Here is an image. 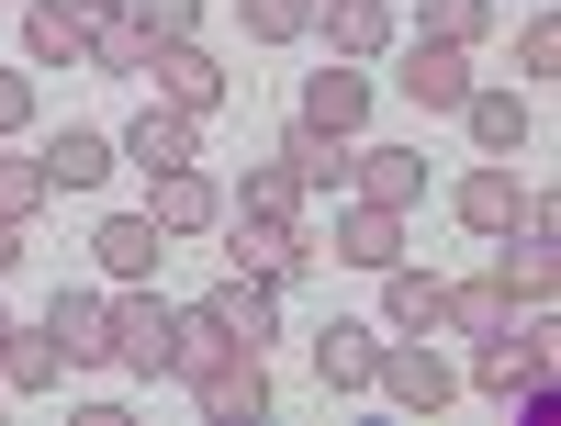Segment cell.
Here are the masks:
<instances>
[{
	"label": "cell",
	"mask_w": 561,
	"mask_h": 426,
	"mask_svg": "<svg viewBox=\"0 0 561 426\" xmlns=\"http://www.w3.org/2000/svg\"><path fill=\"white\" fill-rule=\"evenodd\" d=\"M472 382L494 404L550 415V325H494V337H472Z\"/></svg>",
	"instance_id": "cell-1"
},
{
	"label": "cell",
	"mask_w": 561,
	"mask_h": 426,
	"mask_svg": "<svg viewBox=\"0 0 561 426\" xmlns=\"http://www.w3.org/2000/svg\"><path fill=\"white\" fill-rule=\"evenodd\" d=\"M169 337H180V303L158 292V280H124L113 292V370H169Z\"/></svg>",
	"instance_id": "cell-2"
},
{
	"label": "cell",
	"mask_w": 561,
	"mask_h": 426,
	"mask_svg": "<svg viewBox=\"0 0 561 426\" xmlns=\"http://www.w3.org/2000/svg\"><path fill=\"white\" fill-rule=\"evenodd\" d=\"M147 224H158V235H214V224H225V180H214L203 158L147 169Z\"/></svg>",
	"instance_id": "cell-3"
},
{
	"label": "cell",
	"mask_w": 561,
	"mask_h": 426,
	"mask_svg": "<svg viewBox=\"0 0 561 426\" xmlns=\"http://www.w3.org/2000/svg\"><path fill=\"white\" fill-rule=\"evenodd\" d=\"M370 393H393L404 415H438V404L460 393V370H449L427 337H382V359H370Z\"/></svg>",
	"instance_id": "cell-4"
},
{
	"label": "cell",
	"mask_w": 561,
	"mask_h": 426,
	"mask_svg": "<svg viewBox=\"0 0 561 426\" xmlns=\"http://www.w3.org/2000/svg\"><path fill=\"white\" fill-rule=\"evenodd\" d=\"M147 79H158V102H169V113H214V102H225V68H214V45H203V34L147 45Z\"/></svg>",
	"instance_id": "cell-5"
},
{
	"label": "cell",
	"mask_w": 561,
	"mask_h": 426,
	"mask_svg": "<svg viewBox=\"0 0 561 426\" xmlns=\"http://www.w3.org/2000/svg\"><path fill=\"white\" fill-rule=\"evenodd\" d=\"M45 337H57L68 370H113V292H90V280L57 292V303H45Z\"/></svg>",
	"instance_id": "cell-6"
},
{
	"label": "cell",
	"mask_w": 561,
	"mask_h": 426,
	"mask_svg": "<svg viewBox=\"0 0 561 426\" xmlns=\"http://www.w3.org/2000/svg\"><path fill=\"white\" fill-rule=\"evenodd\" d=\"M393 90H404V102H427V113H460V102H472V57H460V45H427V34H404V57H393Z\"/></svg>",
	"instance_id": "cell-7"
},
{
	"label": "cell",
	"mask_w": 561,
	"mask_h": 426,
	"mask_svg": "<svg viewBox=\"0 0 561 426\" xmlns=\"http://www.w3.org/2000/svg\"><path fill=\"white\" fill-rule=\"evenodd\" d=\"M225 258L248 280H293L304 269V224L293 214H225Z\"/></svg>",
	"instance_id": "cell-8"
},
{
	"label": "cell",
	"mask_w": 561,
	"mask_h": 426,
	"mask_svg": "<svg viewBox=\"0 0 561 426\" xmlns=\"http://www.w3.org/2000/svg\"><path fill=\"white\" fill-rule=\"evenodd\" d=\"M192 404H203L214 426H259V415H270V370H259V348H225L203 382H192Z\"/></svg>",
	"instance_id": "cell-9"
},
{
	"label": "cell",
	"mask_w": 561,
	"mask_h": 426,
	"mask_svg": "<svg viewBox=\"0 0 561 426\" xmlns=\"http://www.w3.org/2000/svg\"><path fill=\"white\" fill-rule=\"evenodd\" d=\"M113 158L124 169H180V158H203V113H169V102H147L124 135H113Z\"/></svg>",
	"instance_id": "cell-10"
},
{
	"label": "cell",
	"mask_w": 561,
	"mask_h": 426,
	"mask_svg": "<svg viewBox=\"0 0 561 426\" xmlns=\"http://www.w3.org/2000/svg\"><path fill=\"white\" fill-rule=\"evenodd\" d=\"M348 147H359V135H325V124H304V113H293V135H280L270 158L304 180V203H314V192H337V203H348Z\"/></svg>",
	"instance_id": "cell-11"
},
{
	"label": "cell",
	"mask_w": 561,
	"mask_h": 426,
	"mask_svg": "<svg viewBox=\"0 0 561 426\" xmlns=\"http://www.w3.org/2000/svg\"><path fill=\"white\" fill-rule=\"evenodd\" d=\"M348 192L415 214V203H427V158H415V147H348Z\"/></svg>",
	"instance_id": "cell-12"
},
{
	"label": "cell",
	"mask_w": 561,
	"mask_h": 426,
	"mask_svg": "<svg viewBox=\"0 0 561 426\" xmlns=\"http://www.w3.org/2000/svg\"><path fill=\"white\" fill-rule=\"evenodd\" d=\"M449 214L472 224V235H505L528 214V192H517V158H483V169H460V192H449Z\"/></svg>",
	"instance_id": "cell-13"
},
{
	"label": "cell",
	"mask_w": 561,
	"mask_h": 426,
	"mask_svg": "<svg viewBox=\"0 0 561 426\" xmlns=\"http://www.w3.org/2000/svg\"><path fill=\"white\" fill-rule=\"evenodd\" d=\"M90 258H102V292H124V280H158V258H169V235H158L147 214H113L102 235H90Z\"/></svg>",
	"instance_id": "cell-14"
},
{
	"label": "cell",
	"mask_w": 561,
	"mask_h": 426,
	"mask_svg": "<svg viewBox=\"0 0 561 426\" xmlns=\"http://www.w3.org/2000/svg\"><path fill=\"white\" fill-rule=\"evenodd\" d=\"M23 57L34 68H90V12L79 0H23Z\"/></svg>",
	"instance_id": "cell-15"
},
{
	"label": "cell",
	"mask_w": 561,
	"mask_h": 426,
	"mask_svg": "<svg viewBox=\"0 0 561 426\" xmlns=\"http://www.w3.org/2000/svg\"><path fill=\"white\" fill-rule=\"evenodd\" d=\"M325 57H393V0H314Z\"/></svg>",
	"instance_id": "cell-16"
},
{
	"label": "cell",
	"mask_w": 561,
	"mask_h": 426,
	"mask_svg": "<svg viewBox=\"0 0 561 426\" xmlns=\"http://www.w3.org/2000/svg\"><path fill=\"white\" fill-rule=\"evenodd\" d=\"M304 124H325V135H359V124H370V79H359V57H325V68L304 79Z\"/></svg>",
	"instance_id": "cell-17"
},
{
	"label": "cell",
	"mask_w": 561,
	"mask_h": 426,
	"mask_svg": "<svg viewBox=\"0 0 561 426\" xmlns=\"http://www.w3.org/2000/svg\"><path fill=\"white\" fill-rule=\"evenodd\" d=\"M113 169H124V158H113L102 124H57V135H45V180H57V192H102Z\"/></svg>",
	"instance_id": "cell-18"
},
{
	"label": "cell",
	"mask_w": 561,
	"mask_h": 426,
	"mask_svg": "<svg viewBox=\"0 0 561 426\" xmlns=\"http://www.w3.org/2000/svg\"><path fill=\"white\" fill-rule=\"evenodd\" d=\"M370 359H382V325H359V314L314 325V370H325V393H370Z\"/></svg>",
	"instance_id": "cell-19"
},
{
	"label": "cell",
	"mask_w": 561,
	"mask_h": 426,
	"mask_svg": "<svg viewBox=\"0 0 561 426\" xmlns=\"http://www.w3.org/2000/svg\"><path fill=\"white\" fill-rule=\"evenodd\" d=\"M438 303H449L438 269H415V258L382 269V325H393V337H438Z\"/></svg>",
	"instance_id": "cell-20"
},
{
	"label": "cell",
	"mask_w": 561,
	"mask_h": 426,
	"mask_svg": "<svg viewBox=\"0 0 561 426\" xmlns=\"http://www.w3.org/2000/svg\"><path fill=\"white\" fill-rule=\"evenodd\" d=\"M337 258H348V269H393V258H404V214L348 192V214H337Z\"/></svg>",
	"instance_id": "cell-21"
},
{
	"label": "cell",
	"mask_w": 561,
	"mask_h": 426,
	"mask_svg": "<svg viewBox=\"0 0 561 426\" xmlns=\"http://www.w3.org/2000/svg\"><path fill=\"white\" fill-rule=\"evenodd\" d=\"M214 325H225V337H237V348H270L280 337V280H225V292H214Z\"/></svg>",
	"instance_id": "cell-22"
},
{
	"label": "cell",
	"mask_w": 561,
	"mask_h": 426,
	"mask_svg": "<svg viewBox=\"0 0 561 426\" xmlns=\"http://www.w3.org/2000/svg\"><path fill=\"white\" fill-rule=\"evenodd\" d=\"M494 280H505L517 303H550V280H561L550 235H539V224H505V247H494Z\"/></svg>",
	"instance_id": "cell-23"
},
{
	"label": "cell",
	"mask_w": 561,
	"mask_h": 426,
	"mask_svg": "<svg viewBox=\"0 0 561 426\" xmlns=\"http://www.w3.org/2000/svg\"><path fill=\"white\" fill-rule=\"evenodd\" d=\"M57 337L45 325H0V393H57Z\"/></svg>",
	"instance_id": "cell-24"
},
{
	"label": "cell",
	"mask_w": 561,
	"mask_h": 426,
	"mask_svg": "<svg viewBox=\"0 0 561 426\" xmlns=\"http://www.w3.org/2000/svg\"><path fill=\"white\" fill-rule=\"evenodd\" d=\"M460 124H472V147H483V158H517V147H528V102H517V90H483V79H472Z\"/></svg>",
	"instance_id": "cell-25"
},
{
	"label": "cell",
	"mask_w": 561,
	"mask_h": 426,
	"mask_svg": "<svg viewBox=\"0 0 561 426\" xmlns=\"http://www.w3.org/2000/svg\"><path fill=\"white\" fill-rule=\"evenodd\" d=\"M438 325H460V337H494V325H517V292L483 269V280H449V303H438Z\"/></svg>",
	"instance_id": "cell-26"
},
{
	"label": "cell",
	"mask_w": 561,
	"mask_h": 426,
	"mask_svg": "<svg viewBox=\"0 0 561 426\" xmlns=\"http://www.w3.org/2000/svg\"><path fill=\"white\" fill-rule=\"evenodd\" d=\"M225 214H293V224H304V180L280 169V158H248V180L225 192Z\"/></svg>",
	"instance_id": "cell-27"
},
{
	"label": "cell",
	"mask_w": 561,
	"mask_h": 426,
	"mask_svg": "<svg viewBox=\"0 0 561 426\" xmlns=\"http://www.w3.org/2000/svg\"><path fill=\"white\" fill-rule=\"evenodd\" d=\"M415 34H427V45H460V57H472V45L494 34V0H415Z\"/></svg>",
	"instance_id": "cell-28"
},
{
	"label": "cell",
	"mask_w": 561,
	"mask_h": 426,
	"mask_svg": "<svg viewBox=\"0 0 561 426\" xmlns=\"http://www.w3.org/2000/svg\"><path fill=\"white\" fill-rule=\"evenodd\" d=\"M225 348H237V337L214 325V303H180V337H169V370H180V382H203Z\"/></svg>",
	"instance_id": "cell-29"
},
{
	"label": "cell",
	"mask_w": 561,
	"mask_h": 426,
	"mask_svg": "<svg viewBox=\"0 0 561 426\" xmlns=\"http://www.w3.org/2000/svg\"><path fill=\"white\" fill-rule=\"evenodd\" d=\"M45 203H57V180H45V158H0V214H12V224H34Z\"/></svg>",
	"instance_id": "cell-30"
},
{
	"label": "cell",
	"mask_w": 561,
	"mask_h": 426,
	"mask_svg": "<svg viewBox=\"0 0 561 426\" xmlns=\"http://www.w3.org/2000/svg\"><path fill=\"white\" fill-rule=\"evenodd\" d=\"M237 23L259 45H293V34H314V0H237Z\"/></svg>",
	"instance_id": "cell-31"
},
{
	"label": "cell",
	"mask_w": 561,
	"mask_h": 426,
	"mask_svg": "<svg viewBox=\"0 0 561 426\" xmlns=\"http://www.w3.org/2000/svg\"><path fill=\"white\" fill-rule=\"evenodd\" d=\"M124 23L147 34V45H169V34H192V23H203V0H124Z\"/></svg>",
	"instance_id": "cell-32"
},
{
	"label": "cell",
	"mask_w": 561,
	"mask_h": 426,
	"mask_svg": "<svg viewBox=\"0 0 561 426\" xmlns=\"http://www.w3.org/2000/svg\"><path fill=\"white\" fill-rule=\"evenodd\" d=\"M90 57L102 68H147V34H135L124 12H90Z\"/></svg>",
	"instance_id": "cell-33"
},
{
	"label": "cell",
	"mask_w": 561,
	"mask_h": 426,
	"mask_svg": "<svg viewBox=\"0 0 561 426\" xmlns=\"http://www.w3.org/2000/svg\"><path fill=\"white\" fill-rule=\"evenodd\" d=\"M517 68H528V79H550V68H561V23H550V12L517 34Z\"/></svg>",
	"instance_id": "cell-34"
},
{
	"label": "cell",
	"mask_w": 561,
	"mask_h": 426,
	"mask_svg": "<svg viewBox=\"0 0 561 426\" xmlns=\"http://www.w3.org/2000/svg\"><path fill=\"white\" fill-rule=\"evenodd\" d=\"M23 124H34V79L0 68V135H23Z\"/></svg>",
	"instance_id": "cell-35"
},
{
	"label": "cell",
	"mask_w": 561,
	"mask_h": 426,
	"mask_svg": "<svg viewBox=\"0 0 561 426\" xmlns=\"http://www.w3.org/2000/svg\"><path fill=\"white\" fill-rule=\"evenodd\" d=\"M12 258H23V224H12V214H0V269H12Z\"/></svg>",
	"instance_id": "cell-36"
},
{
	"label": "cell",
	"mask_w": 561,
	"mask_h": 426,
	"mask_svg": "<svg viewBox=\"0 0 561 426\" xmlns=\"http://www.w3.org/2000/svg\"><path fill=\"white\" fill-rule=\"evenodd\" d=\"M79 12H124V0H79Z\"/></svg>",
	"instance_id": "cell-37"
},
{
	"label": "cell",
	"mask_w": 561,
	"mask_h": 426,
	"mask_svg": "<svg viewBox=\"0 0 561 426\" xmlns=\"http://www.w3.org/2000/svg\"><path fill=\"white\" fill-rule=\"evenodd\" d=\"M0 325H12V303H0Z\"/></svg>",
	"instance_id": "cell-38"
}]
</instances>
